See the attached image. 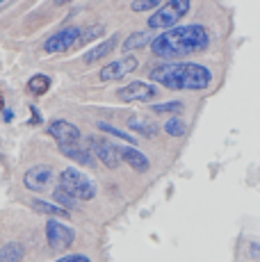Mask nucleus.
Masks as SVG:
<instances>
[{
	"mask_svg": "<svg viewBox=\"0 0 260 262\" xmlns=\"http://www.w3.org/2000/svg\"><path fill=\"white\" fill-rule=\"evenodd\" d=\"M212 43L210 30L206 25L189 23V25H176L171 30L160 32L151 41V53L164 62H183V57L189 55L206 53Z\"/></svg>",
	"mask_w": 260,
	"mask_h": 262,
	"instance_id": "obj_1",
	"label": "nucleus"
},
{
	"mask_svg": "<svg viewBox=\"0 0 260 262\" xmlns=\"http://www.w3.org/2000/svg\"><path fill=\"white\" fill-rule=\"evenodd\" d=\"M148 78L171 92H203L212 84V71L197 62H160L148 69Z\"/></svg>",
	"mask_w": 260,
	"mask_h": 262,
	"instance_id": "obj_2",
	"label": "nucleus"
},
{
	"mask_svg": "<svg viewBox=\"0 0 260 262\" xmlns=\"http://www.w3.org/2000/svg\"><path fill=\"white\" fill-rule=\"evenodd\" d=\"M59 187L67 191L69 196H73L78 203L80 201L96 199V194H98L96 183H94L87 173H82V171L76 169V167H67L62 173H59Z\"/></svg>",
	"mask_w": 260,
	"mask_h": 262,
	"instance_id": "obj_3",
	"label": "nucleus"
},
{
	"mask_svg": "<svg viewBox=\"0 0 260 262\" xmlns=\"http://www.w3.org/2000/svg\"><path fill=\"white\" fill-rule=\"evenodd\" d=\"M192 9V0H167L148 16V30H171Z\"/></svg>",
	"mask_w": 260,
	"mask_h": 262,
	"instance_id": "obj_4",
	"label": "nucleus"
},
{
	"mask_svg": "<svg viewBox=\"0 0 260 262\" xmlns=\"http://www.w3.org/2000/svg\"><path fill=\"white\" fill-rule=\"evenodd\" d=\"M80 32H82V30L76 28V25H69V28H62V30H57V32H53L51 37L44 41V53L55 55V53H67V50H71V48H78Z\"/></svg>",
	"mask_w": 260,
	"mask_h": 262,
	"instance_id": "obj_5",
	"label": "nucleus"
},
{
	"mask_svg": "<svg viewBox=\"0 0 260 262\" xmlns=\"http://www.w3.org/2000/svg\"><path fill=\"white\" fill-rule=\"evenodd\" d=\"M46 242L53 251L62 253V251H67L69 246L76 242V230L57 219H48L46 221Z\"/></svg>",
	"mask_w": 260,
	"mask_h": 262,
	"instance_id": "obj_6",
	"label": "nucleus"
},
{
	"mask_svg": "<svg viewBox=\"0 0 260 262\" xmlns=\"http://www.w3.org/2000/svg\"><path fill=\"white\" fill-rule=\"evenodd\" d=\"M160 94V89L151 82H144V80H135V82H128L126 87H121L117 92V98L123 100V103H151L156 100Z\"/></svg>",
	"mask_w": 260,
	"mask_h": 262,
	"instance_id": "obj_7",
	"label": "nucleus"
},
{
	"mask_svg": "<svg viewBox=\"0 0 260 262\" xmlns=\"http://www.w3.org/2000/svg\"><path fill=\"white\" fill-rule=\"evenodd\" d=\"M87 146H89V150H92V155L101 164H105L107 169H119V164H121V155H119L117 144H112L105 137H89Z\"/></svg>",
	"mask_w": 260,
	"mask_h": 262,
	"instance_id": "obj_8",
	"label": "nucleus"
},
{
	"mask_svg": "<svg viewBox=\"0 0 260 262\" xmlns=\"http://www.w3.org/2000/svg\"><path fill=\"white\" fill-rule=\"evenodd\" d=\"M137 67H139V59L135 57V55H123V57L105 64L101 71H98V80H101V82H117V80H121L133 71H137Z\"/></svg>",
	"mask_w": 260,
	"mask_h": 262,
	"instance_id": "obj_9",
	"label": "nucleus"
},
{
	"mask_svg": "<svg viewBox=\"0 0 260 262\" xmlns=\"http://www.w3.org/2000/svg\"><path fill=\"white\" fill-rule=\"evenodd\" d=\"M46 133L57 142V146H78L80 139H82L80 128L67 119H53L51 123H48Z\"/></svg>",
	"mask_w": 260,
	"mask_h": 262,
	"instance_id": "obj_10",
	"label": "nucleus"
},
{
	"mask_svg": "<svg viewBox=\"0 0 260 262\" xmlns=\"http://www.w3.org/2000/svg\"><path fill=\"white\" fill-rule=\"evenodd\" d=\"M51 183H53V169L48 164H37V167L28 169L26 176H23V185L30 191H37V194L46 191L51 187Z\"/></svg>",
	"mask_w": 260,
	"mask_h": 262,
	"instance_id": "obj_11",
	"label": "nucleus"
},
{
	"mask_svg": "<svg viewBox=\"0 0 260 262\" xmlns=\"http://www.w3.org/2000/svg\"><path fill=\"white\" fill-rule=\"evenodd\" d=\"M119 155H121L123 162H126L130 169L137 171V173H146V171L151 169L148 155H144L142 150L135 148V146H119Z\"/></svg>",
	"mask_w": 260,
	"mask_h": 262,
	"instance_id": "obj_12",
	"label": "nucleus"
},
{
	"mask_svg": "<svg viewBox=\"0 0 260 262\" xmlns=\"http://www.w3.org/2000/svg\"><path fill=\"white\" fill-rule=\"evenodd\" d=\"M119 46V34H112V37H107L105 41L101 43H96L92 50H87V53L82 55V62L84 64H96V62H101L103 57H107L112 50H117Z\"/></svg>",
	"mask_w": 260,
	"mask_h": 262,
	"instance_id": "obj_13",
	"label": "nucleus"
},
{
	"mask_svg": "<svg viewBox=\"0 0 260 262\" xmlns=\"http://www.w3.org/2000/svg\"><path fill=\"white\" fill-rule=\"evenodd\" d=\"M59 153L64 155V158L73 160V162H78L80 167H94L96 164V158L92 155V150L89 148H82V146H59Z\"/></svg>",
	"mask_w": 260,
	"mask_h": 262,
	"instance_id": "obj_14",
	"label": "nucleus"
},
{
	"mask_svg": "<svg viewBox=\"0 0 260 262\" xmlns=\"http://www.w3.org/2000/svg\"><path fill=\"white\" fill-rule=\"evenodd\" d=\"M153 30H137V32H133V34H128L126 37V41H123V53L130 55L133 50H137V48H142V46H146V43H151L153 41Z\"/></svg>",
	"mask_w": 260,
	"mask_h": 262,
	"instance_id": "obj_15",
	"label": "nucleus"
},
{
	"mask_svg": "<svg viewBox=\"0 0 260 262\" xmlns=\"http://www.w3.org/2000/svg\"><path fill=\"white\" fill-rule=\"evenodd\" d=\"M30 205H32V210H37L39 214H46V216H51V219H57V216H62V219H69V210L59 208V205L51 203V201L32 199V201H30Z\"/></svg>",
	"mask_w": 260,
	"mask_h": 262,
	"instance_id": "obj_16",
	"label": "nucleus"
},
{
	"mask_svg": "<svg viewBox=\"0 0 260 262\" xmlns=\"http://www.w3.org/2000/svg\"><path fill=\"white\" fill-rule=\"evenodd\" d=\"M128 128L133 130V133L142 135V137H146V139L156 137L158 130H160L156 123H151V121H146V119H142V117H130L128 119Z\"/></svg>",
	"mask_w": 260,
	"mask_h": 262,
	"instance_id": "obj_17",
	"label": "nucleus"
},
{
	"mask_svg": "<svg viewBox=\"0 0 260 262\" xmlns=\"http://www.w3.org/2000/svg\"><path fill=\"white\" fill-rule=\"evenodd\" d=\"M23 258H26V249L18 242H7L0 249V262H21Z\"/></svg>",
	"mask_w": 260,
	"mask_h": 262,
	"instance_id": "obj_18",
	"label": "nucleus"
},
{
	"mask_svg": "<svg viewBox=\"0 0 260 262\" xmlns=\"http://www.w3.org/2000/svg\"><path fill=\"white\" fill-rule=\"evenodd\" d=\"M96 125H98V130H103L105 135H112V137L121 139V142H126V144H130V146H137V137H135V135H130V133H126V130L117 128V125L107 123V121H98Z\"/></svg>",
	"mask_w": 260,
	"mask_h": 262,
	"instance_id": "obj_19",
	"label": "nucleus"
},
{
	"mask_svg": "<svg viewBox=\"0 0 260 262\" xmlns=\"http://www.w3.org/2000/svg\"><path fill=\"white\" fill-rule=\"evenodd\" d=\"M26 89L32 96H44V94H48V89H51V78L48 75H44V73H37V75H32V78L28 80V84H26Z\"/></svg>",
	"mask_w": 260,
	"mask_h": 262,
	"instance_id": "obj_20",
	"label": "nucleus"
},
{
	"mask_svg": "<svg viewBox=\"0 0 260 262\" xmlns=\"http://www.w3.org/2000/svg\"><path fill=\"white\" fill-rule=\"evenodd\" d=\"M53 203H55V205H59V208H64V210H69V212L78 208V201L73 199V196H69L62 187H57V189L53 191Z\"/></svg>",
	"mask_w": 260,
	"mask_h": 262,
	"instance_id": "obj_21",
	"label": "nucleus"
},
{
	"mask_svg": "<svg viewBox=\"0 0 260 262\" xmlns=\"http://www.w3.org/2000/svg\"><path fill=\"white\" fill-rule=\"evenodd\" d=\"M162 128H164V133H167L169 137H185V135H187V123H185L183 119H178V117L169 119Z\"/></svg>",
	"mask_w": 260,
	"mask_h": 262,
	"instance_id": "obj_22",
	"label": "nucleus"
},
{
	"mask_svg": "<svg viewBox=\"0 0 260 262\" xmlns=\"http://www.w3.org/2000/svg\"><path fill=\"white\" fill-rule=\"evenodd\" d=\"M151 110L156 114H181L185 110V103H183V100H167V103L151 105Z\"/></svg>",
	"mask_w": 260,
	"mask_h": 262,
	"instance_id": "obj_23",
	"label": "nucleus"
},
{
	"mask_svg": "<svg viewBox=\"0 0 260 262\" xmlns=\"http://www.w3.org/2000/svg\"><path fill=\"white\" fill-rule=\"evenodd\" d=\"M103 32H105V28H103V25H89V28H84L82 32H80V41H78V48L87 46L89 41H94V39L103 37Z\"/></svg>",
	"mask_w": 260,
	"mask_h": 262,
	"instance_id": "obj_24",
	"label": "nucleus"
},
{
	"mask_svg": "<svg viewBox=\"0 0 260 262\" xmlns=\"http://www.w3.org/2000/svg\"><path fill=\"white\" fill-rule=\"evenodd\" d=\"M160 5H162V0H133L130 9L137 14H144V12H156Z\"/></svg>",
	"mask_w": 260,
	"mask_h": 262,
	"instance_id": "obj_25",
	"label": "nucleus"
},
{
	"mask_svg": "<svg viewBox=\"0 0 260 262\" xmlns=\"http://www.w3.org/2000/svg\"><path fill=\"white\" fill-rule=\"evenodd\" d=\"M55 262H92V260H89V255H84V253H71V255H62V258L55 260Z\"/></svg>",
	"mask_w": 260,
	"mask_h": 262,
	"instance_id": "obj_26",
	"label": "nucleus"
},
{
	"mask_svg": "<svg viewBox=\"0 0 260 262\" xmlns=\"http://www.w3.org/2000/svg\"><path fill=\"white\" fill-rule=\"evenodd\" d=\"M30 112H32V119L28 121L30 125H39V123H44V121H41V117H39V110L34 107V105H30Z\"/></svg>",
	"mask_w": 260,
	"mask_h": 262,
	"instance_id": "obj_27",
	"label": "nucleus"
},
{
	"mask_svg": "<svg viewBox=\"0 0 260 262\" xmlns=\"http://www.w3.org/2000/svg\"><path fill=\"white\" fill-rule=\"evenodd\" d=\"M3 119L7 121V123H9V121L14 119V112H12V110H9V107H7V110H3Z\"/></svg>",
	"mask_w": 260,
	"mask_h": 262,
	"instance_id": "obj_28",
	"label": "nucleus"
},
{
	"mask_svg": "<svg viewBox=\"0 0 260 262\" xmlns=\"http://www.w3.org/2000/svg\"><path fill=\"white\" fill-rule=\"evenodd\" d=\"M69 3H73V0H55V5H69Z\"/></svg>",
	"mask_w": 260,
	"mask_h": 262,
	"instance_id": "obj_29",
	"label": "nucleus"
},
{
	"mask_svg": "<svg viewBox=\"0 0 260 262\" xmlns=\"http://www.w3.org/2000/svg\"><path fill=\"white\" fill-rule=\"evenodd\" d=\"M0 107H3V98H0Z\"/></svg>",
	"mask_w": 260,
	"mask_h": 262,
	"instance_id": "obj_30",
	"label": "nucleus"
},
{
	"mask_svg": "<svg viewBox=\"0 0 260 262\" xmlns=\"http://www.w3.org/2000/svg\"><path fill=\"white\" fill-rule=\"evenodd\" d=\"M0 3H5V0H0Z\"/></svg>",
	"mask_w": 260,
	"mask_h": 262,
	"instance_id": "obj_31",
	"label": "nucleus"
}]
</instances>
